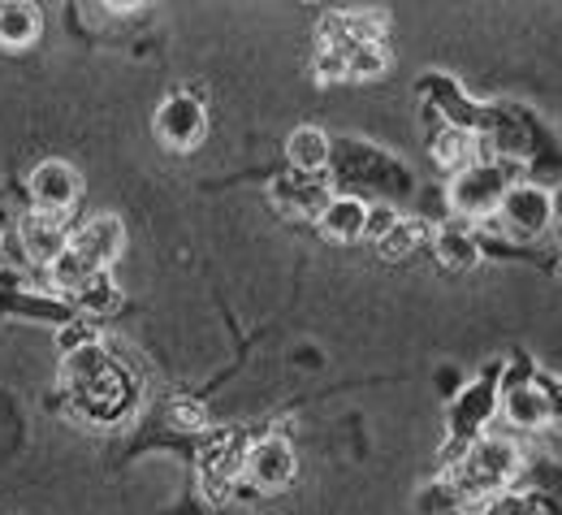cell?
Returning a JSON list of instances; mask_svg holds the SVG:
<instances>
[{
  "instance_id": "obj_1",
  "label": "cell",
  "mask_w": 562,
  "mask_h": 515,
  "mask_svg": "<svg viewBox=\"0 0 562 515\" xmlns=\"http://www.w3.org/2000/svg\"><path fill=\"white\" fill-rule=\"evenodd\" d=\"M515 472H519V450L506 438H485V441H472V450L463 459H454V468H450L446 481L468 503V499H485V494L506 490Z\"/></svg>"
},
{
  "instance_id": "obj_2",
  "label": "cell",
  "mask_w": 562,
  "mask_h": 515,
  "mask_svg": "<svg viewBox=\"0 0 562 515\" xmlns=\"http://www.w3.org/2000/svg\"><path fill=\"white\" fill-rule=\"evenodd\" d=\"M510 182H506V169L497 165H472L463 173H454L450 182V209L463 213V217H493L506 200Z\"/></svg>"
},
{
  "instance_id": "obj_3",
  "label": "cell",
  "mask_w": 562,
  "mask_h": 515,
  "mask_svg": "<svg viewBox=\"0 0 562 515\" xmlns=\"http://www.w3.org/2000/svg\"><path fill=\"white\" fill-rule=\"evenodd\" d=\"M204 135H209V113L200 109V100L173 96V100L160 104V113H156V139L165 147L191 152V147L204 144Z\"/></svg>"
},
{
  "instance_id": "obj_4",
  "label": "cell",
  "mask_w": 562,
  "mask_h": 515,
  "mask_svg": "<svg viewBox=\"0 0 562 515\" xmlns=\"http://www.w3.org/2000/svg\"><path fill=\"white\" fill-rule=\"evenodd\" d=\"M70 247L95 269V273H109V265L122 256L126 247V225L113 217V213H100L91 217L87 225H78L70 234Z\"/></svg>"
},
{
  "instance_id": "obj_5",
  "label": "cell",
  "mask_w": 562,
  "mask_h": 515,
  "mask_svg": "<svg viewBox=\"0 0 562 515\" xmlns=\"http://www.w3.org/2000/svg\"><path fill=\"white\" fill-rule=\"evenodd\" d=\"M78 195H82V178L66 160H44V165L31 169V200H35V209L66 217L78 204Z\"/></svg>"
},
{
  "instance_id": "obj_6",
  "label": "cell",
  "mask_w": 562,
  "mask_h": 515,
  "mask_svg": "<svg viewBox=\"0 0 562 515\" xmlns=\"http://www.w3.org/2000/svg\"><path fill=\"white\" fill-rule=\"evenodd\" d=\"M243 472H247V485L251 490H265V494H278L294 481V450L281 438L256 441L243 459Z\"/></svg>"
},
{
  "instance_id": "obj_7",
  "label": "cell",
  "mask_w": 562,
  "mask_h": 515,
  "mask_svg": "<svg viewBox=\"0 0 562 515\" xmlns=\"http://www.w3.org/2000/svg\"><path fill=\"white\" fill-rule=\"evenodd\" d=\"M497 217H502L510 238H537L550 225V217H554V204L537 187H510L502 209H497Z\"/></svg>"
},
{
  "instance_id": "obj_8",
  "label": "cell",
  "mask_w": 562,
  "mask_h": 515,
  "mask_svg": "<svg viewBox=\"0 0 562 515\" xmlns=\"http://www.w3.org/2000/svg\"><path fill=\"white\" fill-rule=\"evenodd\" d=\"M200 459H204V494L216 503V499H225V494H229L234 477L243 472V459H247V450H243V434H229V429H225V434H212Z\"/></svg>"
},
{
  "instance_id": "obj_9",
  "label": "cell",
  "mask_w": 562,
  "mask_h": 515,
  "mask_svg": "<svg viewBox=\"0 0 562 515\" xmlns=\"http://www.w3.org/2000/svg\"><path fill=\"white\" fill-rule=\"evenodd\" d=\"M126 399H131V381H126V372L117 365H109L104 372H95L82 390H74V407L82 416H95V421L117 416L126 407Z\"/></svg>"
},
{
  "instance_id": "obj_10",
  "label": "cell",
  "mask_w": 562,
  "mask_h": 515,
  "mask_svg": "<svg viewBox=\"0 0 562 515\" xmlns=\"http://www.w3.org/2000/svg\"><path fill=\"white\" fill-rule=\"evenodd\" d=\"M22 247H26V256H31L35 265L48 269V265L70 247V221L61 217V213L31 209V213L22 217Z\"/></svg>"
},
{
  "instance_id": "obj_11",
  "label": "cell",
  "mask_w": 562,
  "mask_h": 515,
  "mask_svg": "<svg viewBox=\"0 0 562 515\" xmlns=\"http://www.w3.org/2000/svg\"><path fill=\"white\" fill-rule=\"evenodd\" d=\"M329 187L316 173H281L273 182V204L285 217H321L329 209Z\"/></svg>"
},
{
  "instance_id": "obj_12",
  "label": "cell",
  "mask_w": 562,
  "mask_h": 515,
  "mask_svg": "<svg viewBox=\"0 0 562 515\" xmlns=\"http://www.w3.org/2000/svg\"><path fill=\"white\" fill-rule=\"evenodd\" d=\"M490 407H493V381L472 385V390L454 403V450H446V459H450V455H459L468 441L476 438V429L490 421Z\"/></svg>"
},
{
  "instance_id": "obj_13",
  "label": "cell",
  "mask_w": 562,
  "mask_h": 515,
  "mask_svg": "<svg viewBox=\"0 0 562 515\" xmlns=\"http://www.w3.org/2000/svg\"><path fill=\"white\" fill-rule=\"evenodd\" d=\"M44 31V18L35 4H22V0H9L0 4V48H31Z\"/></svg>"
},
{
  "instance_id": "obj_14",
  "label": "cell",
  "mask_w": 562,
  "mask_h": 515,
  "mask_svg": "<svg viewBox=\"0 0 562 515\" xmlns=\"http://www.w3.org/2000/svg\"><path fill=\"white\" fill-rule=\"evenodd\" d=\"M363 225H368V204H359L355 195L329 200V209L321 213V229H325V238H334V243H355V238H363Z\"/></svg>"
},
{
  "instance_id": "obj_15",
  "label": "cell",
  "mask_w": 562,
  "mask_h": 515,
  "mask_svg": "<svg viewBox=\"0 0 562 515\" xmlns=\"http://www.w3.org/2000/svg\"><path fill=\"white\" fill-rule=\"evenodd\" d=\"M290 165H294V173H321L325 165H329V139H325V131H316V126H299L294 135H290Z\"/></svg>"
},
{
  "instance_id": "obj_16",
  "label": "cell",
  "mask_w": 562,
  "mask_h": 515,
  "mask_svg": "<svg viewBox=\"0 0 562 515\" xmlns=\"http://www.w3.org/2000/svg\"><path fill=\"white\" fill-rule=\"evenodd\" d=\"M432 251H437V265H441V269H472V265L481 260V247H476V238H472L468 229H459V225H446V229H437V238H432Z\"/></svg>"
},
{
  "instance_id": "obj_17",
  "label": "cell",
  "mask_w": 562,
  "mask_h": 515,
  "mask_svg": "<svg viewBox=\"0 0 562 515\" xmlns=\"http://www.w3.org/2000/svg\"><path fill=\"white\" fill-rule=\"evenodd\" d=\"M432 160H437L441 169H450V173H463V169L476 165V139H472L468 131L450 126V131H441V135L432 139Z\"/></svg>"
},
{
  "instance_id": "obj_18",
  "label": "cell",
  "mask_w": 562,
  "mask_h": 515,
  "mask_svg": "<svg viewBox=\"0 0 562 515\" xmlns=\"http://www.w3.org/2000/svg\"><path fill=\"white\" fill-rule=\"evenodd\" d=\"M506 416L524 429H537V425H550L546 421V399H541V385H510L506 390Z\"/></svg>"
},
{
  "instance_id": "obj_19",
  "label": "cell",
  "mask_w": 562,
  "mask_h": 515,
  "mask_svg": "<svg viewBox=\"0 0 562 515\" xmlns=\"http://www.w3.org/2000/svg\"><path fill=\"white\" fill-rule=\"evenodd\" d=\"M390 66V53L381 40H351L347 44V78L363 82V78H376Z\"/></svg>"
},
{
  "instance_id": "obj_20",
  "label": "cell",
  "mask_w": 562,
  "mask_h": 515,
  "mask_svg": "<svg viewBox=\"0 0 562 515\" xmlns=\"http://www.w3.org/2000/svg\"><path fill=\"white\" fill-rule=\"evenodd\" d=\"M109 365H113V360L104 356L100 343H95V347H82V351H70V356L61 360V385H66V390H82L95 372H104Z\"/></svg>"
},
{
  "instance_id": "obj_21",
  "label": "cell",
  "mask_w": 562,
  "mask_h": 515,
  "mask_svg": "<svg viewBox=\"0 0 562 515\" xmlns=\"http://www.w3.org/2000/svg\"><path fill=\"white\" fill-rule=\"evenodd\" d=\"M74 303L82 307V316H109L122 303V291H117V282L109 273H95L82 291H74Z\"/></svg>"
},
{
  "instance_id": "obj_22",
  "label": "cell",
  "mask_w": 562,
  "mask_h": 515,
  "mask_svg": "<svg viewBox=\"0 0 562 515\" xmlns=\"http://www.w3.org/2000/svg\"><path fill=\"white\" fill-rule=\"evenodd\" d=\"M48 273H53V282H57L61 291H70V294L82 291V287L95 278V269H91V265H87V260H82L74 247H66V251H61V256L48 265Z\"/></svg>"
},
{
  "instance_id": "obj_23",
  "label": "cell",
  "mask_w": 562,
  "mask_h": 515,
  "mask_svg": "<svg viewBox=\"0 0 562 515\" xmlns=\"http://www.w3.org/2000/svg\"><path fill=\"white\" fill-rule=\"evenodd\" d=\"M420 238H424L420 221H398V225H394L376 247H381V256H385V260H403L407 251H416V243H420Z\"/></svg>"
},
{
  "instance_id": "obj_24",
  "label": "cell",
  "mask_w": 562,
  "mask_h": 515,
  "mask_svg": "<svg viewBox=\"0 0 562 515\" xmlns=\"http://www.w3.org/2000/svg\"><path fill=\"white\" fill-rule=\"evenodd\" d=\"M463 507V499H459V490L450 485V481H437V485H428L420 499V512L424 515H459Z\"/></svg>"
},
{
  "instance_id": "obj_25",
  "label": "cell",
  "mask_w": 562,
  "mask_h": 515,
  "mask_svg": "<svg viewBox=\"0 0 562 515\" xmlns=\"http://www.w3.org/2000/svg\"><path fill=\"white\" fill-rule=\"evenodd\" d=\"M169 421H173V429L195 434V429H204V425H209V412H204L195 399H173V403H169Z\"/></svg>"
},
{
  "instance_id": "obj_26",
  "label": "cell",
  "mask_w": 562,
  "mask_h": 515,
  "mask_svg": "<svg viewBox=\"0 0 562 515\" xmlns=\"http://www.w3.org/2000/svg\"><path fill=\"white\" fill-rule=\"evenodd\" d=\"M57 347L70 356V351H82V347H95V325H82V321H74L66 325L61 334H57Z\"/></svg>"
},
{
  "instance_id": "obj_27",
  "label": "cell",
  "mask_w": 562,
  "mask_h": 515,
  "mask_svg": "<svg viewBox=\"0 0 562 515\" xmlns=\"http://www.w3.org/2000/svg\"><path fill=\"white\" fill-rule=\"evenodd\" d=\"M398 221H403V217H398L390 204H381V209H368V225H363V234H368L372 243H381V238H385V234H390Z\"/></svg>"
},
{
  "instance_id": "obj_28",
  "label": "cell",
  "mask_w": 562,
  "mask_h": 515,
  "mask_svg": "<svg viewBox=\"0 0 562 515\" xmlns=\"http://www.w3.org/2000/svg\"><path fill=\"white\" fill-rule=\"evenodd\" d=\"M490 515H537V499L532 494H502V499H493Z\"/></svg>"
},
{
  "instance_id": "obj_29",
  "label": "cell",
  "mask_w": 562,
  "mask_h": 515,
  "mask_svg": "<svg viewBox=\"0 0 562 515\" xmlns=\"http://www.w3.org/2000/svg\"><path fill=\"white\" fill-rule=\"evenodd\" d=\"M537 385H541V399H546V421L562 425V381L546 377V381H537Z\"/></svg>"
},
{
  "instance_id": "obj_30",
  "label": "cell",
  "mask_w": 562,
  "mask_h": 515,
  "mask_svg": "<svg viewBox=\"0 0 562 515\" xmlns=\"http://www.w3.org/2000/svg\"><path fill=\"white\" fill-rule=\"evenodd\" d=\"M550 204H554V221L562 225V187L554 191V195H550Z\"/></svg>"
},
{
  "instance_id": "obj_31",
  "label": "cell",
  "mask_w": 562,
  "mask_h": 515,
  "mask_svg": "<svg viewBox=\"0 0 562 515\" xmlns=\"http://www.w3.org/2000/svg\"><path fill=\"white\" fill-rule=\"evenodd\" d=\"M0 243H4V229H0Z\"/></svg>"
},
{
  "instance_id": "obj_32",
  "label": "cell",
  "mask_w": 562,
  "mask_h": 515,
  "mask_svg": "<svg viewBox=\"0 0 562 515\" xmlns=\"http://www.w3.org/2000/svg\"><path fill=\"white\" fill-rule=\"evenodd\" d=\"M559 273H562V265H559Z\"/></svg>"
}]
</instances>
